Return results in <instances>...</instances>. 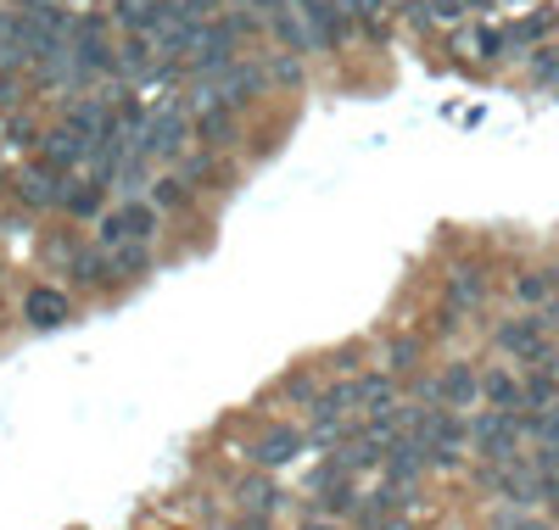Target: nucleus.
Wrapping results in <instances>:
<instances>
[{
  "mask_svg": "<svg viewBox=\"0 0 559 530\" xmlns=\"http://www.w3.org/2000/svg\"><path fill=\"white\" fill-rule=\"evenodd\" d=\"M90 152H96V140L79 134L73 123H57V129H45V134H39V162H45V168H57V173L84 168Z\"/></svg>",
  "mask_w": 559,
  "mask_h": 530,
  "instance_id": "4",
  "label": "nucleus"
},
{
  "mask_svg": "<svg viewBox=\"0 0 559 530\" xmlns=\"http://www.w3.org/2000/svg\"><path fill=\"white\" fill-rule=\"evenodd\" d=\"M197 134V118H185L179 107H163V112H152L146 123H140V134H134V152L140 157H163V162H179L185 157V140Z\"/></svg>",
  "mask_w": 559,
  "mask_h": 530,
  "instance_id": "1",
  "label": "nucleus"
},
{
  "mask_svg": "<svg viewBox=\"0 0 559 530\" xmlns=\"http://www.w3.org/2000/svg\"><path fill=\"white\" fill-rule=\"evenodd\" d=\"M554 397H559V380H554V369L543 363V374L526 380V402H532V408H554Z\"/></svg>",
  "mask_w": 559,
  "mask_h": 530,
  "instance_id": "28",
  "label": "nucleus"
},
{
  "mask_svg": "<svg viewBox=\"0 0 559 530\" xmlns=\"http://www.w3.org/2000/svg\"><path fill=\"white\" fill-rule=\"evenodd\" d=\"M68 196H73V190H68V173H57V168H28L23 179H17V202L23 207H68Z\"/></svg>",
  "mask_w": 559,
  "mask_h": 530,
  "instance_id": "5",
  "label": "nucleus"
},
{
  "mask_svg": "<svg viewBox=\"0 0 559 530\" xmlns=\"http://www.w3.org/2000/svg\"><path fill=\"white\" fill-rule=\"evenodd\" d=\"M521 436H526V419L515 408H487V413L471 419V442L487 463H509L521 453Z\"/></svg>",
  "mask_w": 559,
  "mask_h": 530,
  "instance_id": "2",
  "label": "nucleus"
},
{
  "mask_svg": "<svg viewBox=\"0 0 559 530\" xmlns=\"http://www.w3.org/2000/svg\"><path fill=\"white\" fill-rule=\"evenodd\" d=\"M286 397H292V402H308V408H313V397H319V385H313L308 374H297V380H286Z\"/></svg>",
  "mask_w": 559,
  "mask_h": 530,
  "instance_id": "37",
  "label": "nucleus"
},
{
  "mask_svg": "<svg viewBox=\"0 0 559 530\" xmlns=\"http://www.w3.org/2000/svg\"><path fill=\"white\" fill-rule=\"evenodd\" d=\"M157 213H163L157 202H129V207H123L129 234H134V240H152V234H157Z\"/></svg>",
  "mask_w": 559,
  "mask_h": 530,
  "instance_id": "25",
  "label": "nucleus"
},
{
  "mask_svg": "<svg viewBox=\"0 0 559 530\" xmlns=\"http://www.w3.org/2000/svg\"><path fill=\"white\" fill-rule=\"evenodd\" d=\"M302 530H336V525H331V514H313V519H308Z\"/></svg>",
  "mask_w": 559,
  "mask_h": 530,
  "instance_id": "42",
  "label": "nucleus"
},
{
  "mask_svg": "<svg viewBox=\"0 0 559 530\" xmlns=\"http://www.w3.org/2000/svg\"><path fill=\"white\" fill-rule=\"evenodd\" d=\"M464 12H471V0H431L426 7V17H437V23H459Z\"/></svg>",
  "mask_w": 559,
  "mask_h": 530,
  "instance_id": "34",
  "label": "nucleus"
},
{
  "mask_svg": "<svg viewBox=\"0 0 559 530\" xmlns=\"http://www.w3.org/2000/svg\"><path fill=\"white\" fill-rule=\"evenodd\" d=\"M481 397L492 408H521L526 402V380H515L509 369H492V374H481Z\"/></svg>",
  "mask_w": 559,
  "mask_h": 530,
  "instance_id": "16",
  "label": "nucleus"
},
{
  "mask_svg": "<svg viewBox=\"0 0 559 530\" xmlns=\"http://www.w3.org/2000/svg\"><path fill=\"white\" fill-rule=\"evenodd\" d=\"M218 7H224V0H185V12H191V17H218Z\"/></svg>",
  "mask_w": 559,
  "mask_h": 530,
  "instance_id": "40",
  "label": "nucleus"
},
{
  "mask_svg": "<svg viewBox=\"0 0 559 530\" xmlns=\"http://www.w3.org/2000/svg\"><path fill=\"white\" fill-rule=\"evenodd\" d=\"M559 28V12H532V17H521L515 28H509V51H526V45H537V39H548Z\"/></svg>",
  "mask_w": 559,
  "mask_h": 530,
  "instance_id": "18",
  "label": "nucleus"
},
{
  "mask_svg": "<svg viewBox=\"0 0 559 530\" xmlns=\"http://www.w3.org/2000/svg\"><path fill=\"white\" fill-rule=\"evenodd\" d=\"M554 285H559V268H532V274H521V279H515V302L543 308V302L554 297Z\"/></svg>",
  "mask_w": 559,
  "mask_h": 530,
  "instance_id": "20",
  "label": "nucleus"
},
{
  "mask_svg": "<svg viewBox=\"0 0 559 530\" xmlns=\"http://www.w3.org/2000/svg\"><path fill=\"white\" fill-rule=\"evenodd\" d=\"M487 297V274L476 268V263H459L453 274H448V302L453 308H476Z\"/></svg>",
  "mask_w": 559,
  "mask_h": 530,
  "instance_id": "15",
  "label": "nucleus"
},
{
  "mask_svg": "<svg viewBox=\"0 0 559 530\" xmlns=\"http://www.w3.org/2000/svg\"><path fill=\"white\" fill-rule=\"evenodd\" d=\"M414 358H419V341H414V335H397V341H392V369H397V374H408V369H414Z\"/></svg>",
  "mask_w": 559,
  "mask_h": 530,
  "instance_id": "31",
  "label": "nucleus"
},
{
  "mask_svg": "<svg viewBox=\"0 0 559 530\" xmlns=\"http://www.w3.org/2000/svg\"><path fill=\"white\" fill-rule=\"evenodd\" d=\"M112 274H118V263H112L107 246H96V252H73V279L84 285V291H107Z\"/></svg>",
  "mask_w": 559,
  "mask_h": 530,
  "instance_id": "13",
  "label": "nucleus"
},
{
  "mask_svg": "<svg viewBox=\"0 0 559 530\" xmlns=\"http://www.w3.org/2000/svg\"><path fill=\"white\" fill-rule=\"evenodd\" d=\"M532 84H559V45H543V51H532Z\"/></svg>",
  "mask_w": 559,
  "mask_h": 530,
  "instance_id": "29",
  "label": "nucleus"
},
{
  "mask_svg": "<svg viewBox=\"0 0 559 530\" xmlns=\"http://www.w3.org/2000/svg\"><path fill=\"white\" fill-rule=\"evenodd\" d=\"M548 497H554V508H559V480H548Z\"/></svg>",
  "mask_w": 559,
  "mask_h": 530,
  "instance_id": "43",
  "label": "nucleus"
},
{
  "mask_svg": "<svg viewBox=\"0 0 559 530\" xmlns=\"http://www.w3.org/2000/svg\"><path fill=\"white\" fill-rule=\"evenodd\" d=\"M68 7H73V0H68Z\"/></svg>",
  "mask_w": 559,
  "mask_h": 530,
  "instance_id": "46",
  "label": "nucleus"
},
{
  "mask_svg": "<svg viewBox=\"0 0 559 530\" xmlns=\"http://www.w3.org/2000/svg\"><path fill=\"white\" fill-rule=\"evenodd\" d=\"M241 508H252V519H269L274 508H280V492L274 486H263V480H241Z\"/></svg>",
  "mask_w": 559,
  "mask_h": 530,
  "instance_id": "24",
  "label": "nucleus"
},
{
  "mask_svg": "<svg viewBox=\"0 0 559 530\" xmlns=\"http://www.w3.org/2000/svg\"><path fill=\"white\" fill-rule=\"evenodd\" d=\"M381 463H386V480H403V486H414V480L426 474L431 458H426V447H419V436H392Z\"/></svg>",
  "mask_w": 559,
  "mask_h": 530,
  "instance_id": "9",
  "label": "nucleus"
},
{
  "mask_svg": "<svg viewBox=\"0 0 559 530\" xmlns=\"http://www.w3.org/2000/svg\"><path fill=\"white\" fill-rule=\"evenodd\" d=\"M197 140H202L207 152H229V146H236V107L202 101L197 107Z\"/></svg>",
  "mask_w": 559,
  "mask_h": 530,
  "instance_id": "8",
  "label": "nucleus"
},
{
  "mask_svg": "<svg viewBox=\"0 0 559 530\" xmlns=\"http://www.w3.org/2000/svg\"><path fill=\"white\" fill-rule=\"evenodd\" d=\"M102 202H107V184H102V179H84V184H73L68 213H73V218H96V213H102Z\"/></svg>",
  "mask_w": 559,
  "mask_h": 530,
  "instance_id": "22",
  "label": "nucleus"
},
{
  "mask_svg": "<svg viewBox=\"0 0 559 530\" xmlns=\"http://www.w3.org/2000/svg\"><path fill=\"white\" fill-rule=\"evenodd\" d=\"M543 313H532V318H509V324H498V352H509V358H548V341H543Z\"/></svg>",
  "mask_w": 559,
  "mask_h": 530,
  "instance_id": "7",
  "label": "nucleus"
},
{
  "mask_svg": "<svg viewBox=\"0 0 559 530\" xmlns=\"http://www.w3.org/2000/svg\"><path fill=\"white\" fill-rule=\"evenodd\" d=\"M386 530H408V525H386Z\"/></svg>",
  "mask_w": 559,
  "mask_h": 530,
  "instance_id": "45",
  "label": "nucleus"
},
{
  "mask_svg": "<svg viewBox=\"0 0 559 530\" xmlns=\"http://www.w3.org/2000/svg\"><path fill=\"white\" fill-rule=\"evenodd\" d=\"M297 453H302V430H292V424H274V430H263V442L252 447V458H258L263 469L292 463Z\"/></svg>",
  "mask_w": 559,
  "mask_h": 530,
  "instance_id": "11",
  "label": "nucleus"
},
{
  "mask_svg": "<svg viewBox=\"0 0 559 530\" xmlns=\"http://www.w3.org/2000/svg\"><path fill=\"white\" fill-rule=\"evenodd\" d=\"M213 173H218L213 152H202V157H185V184H197V179H213Z\"/></svg>",
  "mask_w": 559,
  "mask_h": 530,
  "instance_id": "36",
  "label": "nucleus"
},
{
  "mask_svg": "<svg viewBox=\"0 0 559 530\" xmlns=\"http://www.w3.org/2000/svg\"><path fill=\"white\" fill-rule=\"evenodd\" d=\"M358 402H364L369 413H376V408H392V402H397V385H392L386 374H364V380H358Z\"/></svg>",
  "mask_w": 559,
  "mask_h": 530,
  "instance_id": "23",
  "label": "nucleus"
},
{
  "mask_svg": "<svg viewBox=\"0 0 559 530\" xmlns=\"http://www.w3.org/2000/svg\"><path fill=\"white\" fill-rule=\"evenodd\" d=\"M459 51H476L481 62L509 57V28H476V34H459Z\"/></svg>",
  "mask_w": 559,
  "mask_h": 530,
  "instance_id": "19",
  "label": "nucleus"
},
{
  "mask_svg": "<svg viewBox=\"0 0 559 530\" xmlns=\"http://www.w3.org/2000/svg\"><path fill=\"white\" fill-rule=\"evenodd\" d=\"M96 240H102L107 252H118L123 240H134V234H129V224H123V207H118V213H102V218H96Z\"/></svg>",
  "mask_w": 559,
  "mask_h": 530,
  "instance_id": "27",
  "label": "nucleus"
},
{
  "mask_svg": "<svg viewBox=\"0 0 559 530\" xmlns=\"http://www.w3.org/2000/svg\"><path fill=\"white\" fill-rule=\"evenodd\" d=\"M358 402V380L353 385H331V392H319L313 397V424L324 430V424H342V413Z\"/></svg>",
  "mask_w": 559,
  "mask_h": 530,
  "instance_id": "17",
  "label": "nucleus"
},
{
  "mask_svg": "<svg viewBox=\"0 0 559 530\" xmlns=\"http://www.w3.org/2000/svg\"><path fill=\"white\" fill-rule=\"evenodd\" d=\"M73 318V297L57 291V285H34V291L23 297V324L28 329H57Z\"/></svg>",
  "mask_w": 559,
  "mask_h": 530,
  "instance_id": "6",
  "label": "nucleus"
},
{
  "mask_svg": "<svg viewBox=\"0 0 559 530\" xmlns=\"http://www.w3.org/2000/svg\"><path fill=\"white\" fill-rule=\"evenodd\" d=\"M414 397H419V402H442V374H426V380H414Z\"/></svg>",
  "mask_w": 559,
  "mask_h": 530,
  "instance_id": "39",
  "label": "nucleus"
},
{
  "mask_svg": "<svg viewBox=\"0 0 559 530\" xmlns=\"http://www.w3.org/2000/svg\"><path fill=\"white\" fill-rule=\"evenodd\" d=\"M152 202H157L163 213H179V207H191V184H185V179H157Z\"/></svg>",
  "mask_w": 559,
  "mask_h": 530,
  "instance_id": "26",
  "label": "nucleus"
},
{
  "mask_svg": "<svg viewBox=\"0 0 559 530\" xmlns=\"http://www.w3.org/2000/svg\"><path fill=\"white\" fill-rule=\"evenodd\" d=\"M532 469H537L543 480H559V442H543L537 458H532Z\"/></svg>",
  "mask_w": 559,
  "mask_h": 530,
  "instance_id": "33",
  "label": "nucleus"
},
{
  "mask_svg": "<svg viewBox=\"0 0 559 530\" xmlns=\"http://www.w3.org/2000/svg\"><path fill=\"white\" fill-rule=\"evenodd\" d=\"M269 84H302L297 57H274V62H269Z\"/></svg>",
  "mask_w": 559,
  "mask_h": 530,
  "instance_id": "32",
  "label": "nucleus"
},
{
  "mask_svg": "<svg viewBox=\"0 0 559 530\" xmlns=\"http://www.w3.org/2000/svg\"><path fill=\"white\" fill-rule=\"evenodd\" d=\"M492 530H548V525L532 519V514H509V508H503V514H492Z\"/></svg>",
  "mask_w": 559,
  "mask_h": 530,
  "instance_id": "35",
  "label": "nucleus"
},
{
  "mask_svg": "<svg viewBox=\"0 0 559 530\" xmlns=\"http://www.w3.org/2000/svg\"><path fill=\"white\" fill-rule=\"evenodd\" d=\"M247 12H258V17H274V12H286V0H241Z\"/></svg>",
  "mask_w": 559,
  "mask_h": 530,
  "instance_id": "41",
  "label": "nucleus"
},
{
  "mask_svg": "<svg viewBox=\"0 0 559 530\" xmlns=\"http://www.w3.org/2000/svg\"><path fill=\"white\" fill-rule=\"evenodd\" d=\"M459 324H464V308L442 302V313H437V335H459Z\"/></svg>",
  "mask_w": 559,
  "mask_h": 530,
  "instance_id": "38",
  "label": "nucleus"
},
{
  "mask_svg": "<svg viewBox=\"0 0 559 530\" xmlns=\"http://www.w3.org/2000/svg\"><path fill=\"white\" fill-rule=\"evenodd\" d=\"M112 263H118L123 279H140V274H152V246L146 240H123V246L112 252Z\"/></svg>",
  "mask_w": 559,
  "mask_h": 530,
  "instance_id": "21",
  "label": "nucleus"
},
{
  "mask_svg": "<svg viewBox=\"0 0 559 530\" xmlns=\"http://www.w3.org/2000/svg\"><path fill=\"white\" fill-rule=\"evenodd\" d=\"M269 28H274V39L286 45L292 57H308V51H319V39H313V28H308L302 7H297V17H292V12H274V17H269Z\"/></svg>",
  "mask_w": 559,
  "mask_h": 530,
  "instance_id": "12",
  "label": "nucleus"
},
{
  "mask_svg": "<svg viewBox=\"0 0 559 530\" xmlns=\"http://www.w3.org/2000/svg\"><path fill=\"white\" fill-rule=\"evenodd\" d=\"M543 363H548V369H554V380H559V358H543Z\"/></svg>",
  "mask_w": 559,
  "mask_h": 530,
  "instance_id": "44",
  "label": "nucleus"
},
{
  "mask_svg": "<svg viewBox=\"0 0 559 530\" xmlns=\"http://www.w3.org/2000/svg\"><path fill=\"white\" fill-rule=\"evenodd\" d=\"M112 73L118 79H152L157 73V57H152V34H129L112 57Z\"/></svg>",
  "mask_w": 559,
  "mask_h": 530,
  "instance_id": "10",
  "label": "nucleus"
},
{
  "mask_svg": "<svg viewBox=\"0 0 559 530\" xmlns=\"http://www.w3.org/2000/svg\"><path fill=\"white\" fill-rule=\"evenodd\" d=\"M112 57H118V45L107 39V17H79L73 23V68H79V84L90 73H112Z\"/></svg>",
  "mask_w": 559,
  "mask_h": 530,
  "instance_id": "3",
  "label": "nucleus"
},
{
  "mask_svg": "<svg viewBox=\"0 0 559 530\" xmlns=\"http://www.w3.org/2000/svg\"><path fill=\"white\" fill-rule=\"evenodd\" d=\"M146 162H152V157H140V152L123 162V173H118V190H123V196H140V190H146Z\"/></svg>",
  "mask_w": 559,
  "mask_h": 530,
  "instance_id": "30",
  "label": "nucleus"
},
{
  "mask_svg": "<svg viewBox=\"0 0 559 530\" xmlns=\"http://www.w3.org/2000/svg\"><path fill=\"white\" fill-rule=\"evenodd\" d=\"M476 397H481V374L471 363H448L442 369V402L448 408H471Z\"/></svg>",
  "mask_w": 559,
  "mask_h": 530,
  "instance_id": "14",
  "label": "nucleus"
}]
</instances>
